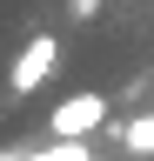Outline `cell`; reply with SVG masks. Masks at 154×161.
Wrapping results in <instances>:
<instances>
[{
  "label": "cell",
  "instance_id": "cell-4",
  "mask_svg": "<svg viewBox=\"0 0 154 161\" xmlns=\"http://www.w3.org/2000/svg\"><path fill=\"white\" fill-rule=\"evenodd\" d=\"M67 14H74V20H94V14H101V0H67Z\"/></svg>",
  "mask_w": 154,
  "mask_h": 161
},
{
  "label": "cell",
  "instance_id": "cell-1",
  "mask_svg": "<svg viewBox=\"0 0 154 161\" xmlns=\"http://www.w3.org/2000/svg\"><path fill=\"white\" fill-rule=\"evenodd\" d=\"M101 128H107V94H94V87L67 94L54 108V141H94Z\"/></svg>",
  "mask_w": 154,
  "mask_h": 161
},
{
  "label": "cell",
  "instance_id": "cell-2",
  "mask_svg": "<svg viewBox=\"0 0 154 161\" xmlns=\"http://www.w3.org/2000/svg\"><path fill=\"white\" fill-rule=\"evenodd\" d=\"M54 67H61V40H54V34H34L27 47L13 54V67H7V87H13V94H34V87H40Z\"/></svg>",
  "mask_w": 154,
  "mask_h": 161
},
{
  "label": "cell",
  "instance_id": "cell-5",
  "mask_svg": "<svg viewBox=\"0 0 154 161\" xmlns=\"http://www.w3.org/2000/svg\"><path fill=\"white\" fill-rule=\"evenodd\" d=\"M13 161H20V154H13Z\"/></svg>",
  "mask_w": 154,
  "mask_h": 161
},
{
  "label": "cell",
  "instance_id": "cell-3",
  "mask_svg": "<svg viewBox=\"0 0 154 161\" xmlns=\"http://www.w3.org/2000/svg\"><path fill=\"white\" fill-rule=\"evenodd\" d=\"M121 148L127 154H154V114H134L127 128H121Z\"/></svg>",
  "mask_w": 154,
  "mask_h": 161
}]
</instances>
